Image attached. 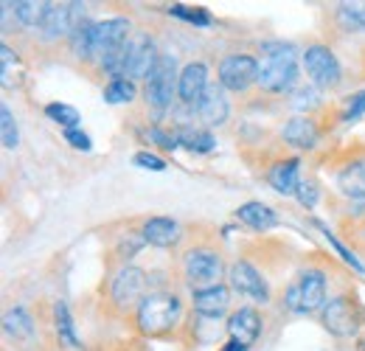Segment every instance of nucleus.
Wrapping results in <instances>:
<instances>
[{
    "instance_id": "6ab92c4d",
    "label": "nucleus",
    "mask_w": 365,
    "mask_h": 351,
    "mask_svg": "<svg viewBox=\"0 0 365 351\" xmlns=\"http://www.w3.org/2000/svg\"><path fill=\"white\" fill-rule=\"evenodd\" d=\"M270 185L281 194H295L301 180H298V161H278L273 169H270Z\"/></svg>"
},
{
    "instance_id": "7ed1b4c3",
    "label": "nucleus",
    "mask_w": 365,
    "mask_h": 351,
    "mask_svg": "<svg viewBox=\"0 0 365 351\" xmlns=\"http://www.w3.org/2000/svg\"><path fill=\"white\" fill-rule=\"evenodd\" d=\"M178 85H180V76H178V65H175V59L166 56V54H160L158 62H155V68H152L149 76H146V85H143L146 101H149L152 107H158V110L169 107Z\"/></svg>"
},
{
    "instance_id": "b1692460",
    "label": "nucleus",
    "mask_w": 365,
    "mask_h": 351,
    "mask_svg": "<svg viewBox=\"0 0 365 351\" xmlns=\"http://www.w3.org/2000/svg\"><path fill=\"white\" fill-rule=\"evenodd\" d=\"M53 315H56V332H59V340H62L65 346L76 349L79 340H76V335H73V320H71V315H68V307H65V304H56V307H53Z\"/></svg>"
},
{
    "instance_id": "473e14b6",
    "label": "nucleus",
    "mask_w": 365,
    "mask_h": 351,
    "mask_svg": "<svg viewBox=\"0 0 365 351\" xmlns=\"http://www.w3.org/2000/svg\"><path fill=\"white\" fill-rule=\"evenodd\" d=\"M65 141H68L73 149H85V152L91 149V138L79 130H65Z\"/></svg>"
},
{
    "instance_id": "e433bc0d",
    "label": "nucleus",
    "mask_w": 365,
    "mask_h": 351,
    "mask_svg": "<svg viewBox=\"0 0 365 351\" xmlns=\"http://www.w3.org/2000/svg\"><path fill=\"white\" fill-rule=\"evenodd\" d=\"M225 351H245V346H239V343H236V340H233V343H230L228 349Z\"/></svg>"
},
{
    "instance_id": "6e6552de",
    "label": "nucleus",
    "mask_w": 365,
    "mask_h": 351,
    "mask_svg": "<svg viewBox=\"0 0 365 351\" xmlns=\"http://www.w3.org/2000/svg\"><path fill=\"white\" fill-rule=\"evenodd\" d=\"M158 56H155V43L146 34H133L130 43L124 45V79H138V76H149V71L155 68Z\"/></svg>"
},
{
    "instance_id": "1a4fd4ad",
    "label": "nucleus",
    "mask_w": 365,
    "mask_h": 351,
    "mask_svg": "<svg viewBox=\"0 0 365 351\" xmlns=\"http://www.w3.org/2000/svg\"><path fill=\"white\" fill-rule=\"evenodd\" d=\"M130 34V20H121V17H113V20H104V23H96L93 26V56L104 59L115 51H121Z\"/></svg>"
},
{
    "instance_id": "a878e982",
    "label": "nucleus",
    "mask_w": 365,
    "mask_h": 351,
    "mask_svg": "<svg viewBox=\"0 0 365 351\" xmlns=\"http://www.w3.org/2000/svg\"><path fill=\"white\" fill-rule=\"evenodd\" d=\"M340 20H343L349 29H365V0L340 3Z\"/></svg>"
},
{
    "instance_id": "dca6fc26",
    "label": "nucleus",
    "mask_w": 365,
    "mask_h": 351,
    "mask_svg": "<svg viewBox=\"0 0 365 351\" xmlns=\"http://www.w3.org/2000/svg\"><path fill=\"white\" fill-rule=\"evenodd\" d=\"M143 239L155 248H172L180 239V225L169 217H155L143 225Z\"/></svg>"
},
{
    "instance_id": "7c9ffc66",
    "label": "nucleus",
    "mask_w": 365,
    "mask_h": 351,
    "mask_svg": "<svg viewBox=\"0 0 365 351\" xmlns=\"http://www.w3.org/2000/svg\"><path fill=\"white\" fill-rule=\"evenodd\" d=\"M133 161H135V166H140V169H152V172H163L166 169V163L158 155H149V152H138Z\"/></svg>"
},
{
    "instance_id": "f3484780",
    "label": "nucleus",
    "mask_w": 365,
    "mask_h": 351,
    "mask_svg": "<svg viewBox=\"0 0 365 351\" xmlns=\"http://www.w3.org/2000/svg\"><path fill=\"white\" fill-rule=\"evenodd\" d=\"M230 304V295L225 287H211V290H197L194 292V309L205 317H217L222 315Z\"/></svg>"
},
{
    "instance_id": "c85d7f7f",
    "label": "nucleus",
    "mask_w": 365,
    "mask_h": 351,
    "mask_svg": "<svg viewBox=\"0 0 365 351\" xmlns=\"http://www.w3.org/2000/svg\"><path fill=\"white\" fill-rule=\"evenodd\" d=\"M0 130H3V146L14 149V146H17V141H20V132H17L14 116H11V110H9L6 104L0 107Z\"/></svg>"
},
{
    "instance_id": "bb28decb",
    "label": "nucleus",
    "mask_w": 365,
    "mask_h": 351,
    "mask_svg": "<svg viewBox=\"0 0 365 351\" xmlns=\"http://www.w3.org/2000/svg\"><path fill=\"white\" fill-rule=\"evenodd\" d=\"M46 116L51 121L62 124L65 130H76V124H79V113L73 107H68V104H48Z\"/></svg>"
},
{
    "instance_id": "5701e85b",
    "label": "nucleus",
    "mask_w": 365,
    "mask_h": 351,
    "mask_svg": "<svg viewBox=\"0 0 365 351\" xmlns=\"http://www.w3.org/2000/svg\"><path fill=\"white\" fill-rule=\"evenodd\" d=\"M3 326H6V332H9L14 340H26V337H31V332H34V323H31L29 312L20 307L11 309V312H6Z\"/></svg>"
},
{
    "instance_id": "72a5a7b5",
    "label": "nucleus",
    "mask_w": 365,
    "mask_h": 351,
    "mask_svg": "<svg viewBox=\"0 0 365 351\" xmlns=\"http://www.w3.org/2000/svg\"><path fill=\"white\" fill-rule=\"evenodd\" d=\"M363 113H365V90L363 93H357L354 101L349 104V110H346V121H354V118H360Z\"/></svg>"
},
{
    "instance_id": "ddd939ff",
    "label": "nucleus",
    "mask_w": 365,
    "mask_h": 351,
    "mask_svg": "<svg viewBox=\"0 0 365 351\" xmlns=\"http://www.w3.org/2000/svg\"><path fill=\"white\" fill-rule=\"evenodd\" d=\"M143 287H146L143 270H138V267H124V270L115 275V281H113V298H115V304L130 307V304H135L138 298H140Z\"/></svg>"
},
{
    "instance_id": "20e7f679",
    "label": "nucleus",
    "mask_w": 365,
    "mask_h": 351,
    "mask_svg": "<svg viewBox=\"0 0 365 351\" xmlns=\"http://www.w3.org/2000/svg\"><path fill=\"white\" fill-rule=\"evenodd\" d=\"M326 301V278L318 270L301 273V278L287 290V307L295 312H315Z\"/></svg>"
},
{
    "instance_id": "4be33fe9",
    "label": "nucleus",
    "mask_w": 365,
    "mask_h": 351,
    "mask_svg": "<svg viewBox=\"0 0 365 351\" xmlns=\"http://www.w3.org/2000/svg\"><path fill=\"white\" fill-rule=\"evenodd\" d=\"M51 11V3H37V0H20L14 3V14L23 26H43Z\"/></svg>"
},
{
    "instance_id": "2f4dec72",
    "label": "nucleus",
    "mask_w": 365,
    "mask_h": 351,
    "mask_svg": "<svg viewBox=\"0 0 365 351\" xmlns=\"http://www.w3.org/2000/svg\"><path fill=\"white\" fill-rule=\"evenodd\" d=\"M295 194H298V200H301L307 208L315 205V200H318V188H315V183H301Z\"/></svg>"
},
{
    "instance_id": "2eb2a0df",
    "label": "nucleus",
    "mask_w": 365,
    "mask_h": 351,
    "mask_svg": "<svg viewBox=\"0 0 365 351\" xmlns=\"http://www.w3.org/2000/svg\"><path fill=\"white\" fill-rule=\"evenodd\" d=\"M197 113H200V118H202L208 127H220V124H225V118H228V98H225L222 88L208 85L205 96H202L200 104H197Z\"/></svg>"
},
{
    "instance_id": "4468645a",
    "label": "nucleus",
    "mask_w": 365,
    "mask_h": 351,
    "mask_svg": "<svg viewBox=\"0 0 365 351\" xmlns=\"http://www.w3.org/2000/svg\"><path fill=\"white\" fill-rule=\"evenodd\" d=\"M228 329H230V337L239 343V346H250V343H256V337H259V332H262V320H259V315H256V309L245 307L239 309V312H233V317L228 320Z\"/></svg>"
},
{
    "instance_id": "9d476101",
    "label": "nucleus",
    "mask_w": 365,
    "mask_h": 351,
    "mask_svg": "<svg viewBox=\"0 0 365 351\" xmlns=\"http://www.w3.org/2000/svg\"><path fill=\"white\" fill-rule=\"evenodd\" d=\"M220 82L222 88L228 90H245L247 85L259 82V62L253 56H245V54H236L222 59L220 65Z\"/></svg>"
},
{
    "instance_id": "39448f33",
    "label": "nucleus",
    "mask_w": 365,
    "mask_h": 351,
    "mask_svg": "<svg viewBox=\"0 0 365 351\" xmlns=\"http://www.w3.org/2000/svg\"><path fill=\"white\" fill-rule=\"evenodd\" d=\"M360 320H363V312L357 307V301H351V298H346V295L334 298L329 307L323 309V326H326L331 335H337V337H351V335H357Z\"/></svg>"
},
{
    "instance_id": "423d86ee",
    "label": "nucleus",
    "mask_w": 365,
    "mask_h": 351,
    "mask_svg": "<svg viewBox=\"0 0 365 351\" xmlns=\"http://www.w3.org/2000/svg\"><path fill=\"white\" fill-rule=\"evenodd\" d=\"M185 275H188V284L194 290H211V287H220V275H222V262L217 253L200 248V250H191L185 256Z\"/></svg>"
},
{
    "instance_id": "f704fd0d",
    "label": "nucleus",
    "mask_w": 365,
    "mask_h": 351,
    "mask_svg": "<svg viewBox=\"0 0 365 351\" xmlns=\"http://www.w3.org/2000/svg\"><path fill=\"white\" fill-rule=\"evenodd\" d=\"M175 14H180V17H185V20H191V23H200V26H208L211 23V17L205 14V11H188V9H175Z\"/></svg>"
},
{
    "instance_id": "cd10ccee",
    "label": "nucleus",
    "mask_w": 365,
    "mask_h": 351,
    "mask_svg": "<svg viewBox=\"0 0 365 351\" xmlns=\"http://www.w3.org/2000/svg\"><path fill=\"white\" fill-rule=\"evenodd\" d=\"M180 138H182V146L191 149V152H211L217 146V141L211 138V132H202V130H185Z\"/></svg>"
},
{
    "instance_id": "c9c22d12",
    "label": "nucleus",
    "mask_w": 365,
    "mask_h": 351,
    "mask_svg": "<svg viewBox=\"0 0 365 351\" xmlns=\"http://www.w3.org/2000/svg\"><path fill=\"white\" fill-rule=\"evenodd\" d=\"M0 56H3V85H9V73H11V65H17V59L11 56V48L9 45L0 48Z\"/></svg>"
},
{
    "instance_id": "c756f323",
    "label": "nucleus",
    "mask_w": 365,
    "mask_h": 351,
    "mask_svg": "<svg viewBox=\"0 0 365 351\" xmlns=\"http://www.w3.org/2000/svg\"><path fill=\"white\" fill-rule=\"evenodd\" d=\"M73 54L76 56H93V26L91 23H82L76 31H73Z\"/></svg>"
},
{
    "instance_id": "393cba45",
    "label": "nucleus",
    "mask_w": 365,
    "mask_h": 351,
    "mask_svg": "<svg viewBox=\"0 0 365 351\" xmlns=\"http://www.w3.org/2000/svg\"><path fill=\"white\" fill-rule=\"evenodd\" d=\"M104 98L110 104H124V101H133L135 98V85L130 79H113L107 90H104Z\"/></svg>"
},
{
    "instance_id": "a211bd4d",
    "label": "nucleus",
    "mask_w": 365,
    "mask_h": 351,
    "mask_svg": "<svg viewBox=\"0 0 365 351\" xmlns=\"http://www.w3.org/2000/svg\"><path fill=\"white\" fill-rule=\"evenodd\" d=\"M284 141L292 143V146H298V149H312L318 143V127H315L312 118L298 116V118H292L284 127Z\"/></svg>"
},
{
    "instance_id": "4c0bfd02",
    "label": "nucleus",
    "mask_w": 365,
    "mask_h": 351,
    "mask_svg": "<svg viewBox=\"0 0 365 351\" xmlns=\"http://www.w3.org/2000/svg\"><path fill=\"white\" fill-rule=\"evenodd\" d=\"M360 351H365V337H363V343H360Z\"/></svg>"
},
{
    "instance_id": "aec40b11",
    "label": "nucleus",
    "mask_w": 365,
    "mask_h": 351,
    "mask_svg": "<svg viewBox=\"0 0 365 351\" xmlns=\"http://www.w3.org/2000/svg\"><path fill=\"white\" fill-rule=\"evenodd\" d=\"M337 185L346 197H354V200H363L365 197V161H357L351 166H346L340 177H337Z\"/></svg>"
},
{
    "instance_id": "0eeeda50",
    "label": "nucleus",
    "mask_w": 365,
    "mask_h": 351,
    "mask_svg": "<svg viewBox=\"0 0 365 351\" xmlns=\"http://www.w3.org/2000/svg\"><path fill=\"white\" fill-rule=\"evenodd\" d=\"M304 68L318 88H334L340 82V62L326 45H309L304 54Z\"/></svg>"
},
{
    "instance_id": "f257e3e1",
    "label": "nucleus",
    "mask_w": 365,
    "mask_h": 351,
    "mask_svg": "<svg viewBox=\"0 0 365 351\" xmlns=\"http://www.w3.org/2000/svg\"><path fill=\"white\" fill-rule=\"evenodd\" d=\"M298 79V56L292 45H264L259 85L270 93H287Z\"/></svg>"
},
{
    "instance_id": "f8f14e48",
    "label": "nucleus",
    "mask_w": 365,
    "mask_h": 351,
    "mask_svg": "<svg viewBox=\"0 0 365 351\" xmlns=\"http://www.w3.org/2000/svg\"><path fill=\"white\" fill-rule=\"evenodd\" d=\"M205 90H208V71H205V65L202 62L185 65L180 73V85H178V93H180L182 101L197 107L200 98L205 96Z\"/></svg>"
},
{
    "instance_id": "412c9836",
    "label": "nucleus",
    "mask_w": 365,
    "mask_h": 351,
    "mask_svg": "<svg viewBox=\"0 0 365 351\" xmlns=\"http://www.w3.org/2000/svg\"><path fill=\"white\" fill-rule=\"evenodd\" d=\"M236 217L242 222H247L250 228H256V230H267V228H273L275 222H278V217H275L267 205H262V203H247V205H242V208L236 211Z\"/></svg>"
},
{
    "instance_id": "f03ea898",
    "label": "nucleus",
    "mask_w": 365,
    "mask_h": 351,
    "mask_svg": "<svg viewBox=\"0 0 365 351\" xmlns=\"http://www.w3.org/2000/svg\"><path fill=\"white\" fill-rule=\"evenodd\" d=\"M180 315V301L175 295H166V292H158V295H149L140 301L138 309V326L143 335H163L175 326Z\"/></svg>"
},
{
    "instance_id": "9b49d317",
    "label": "nucleus",
    "mask_w": 365,
    "mask_h": 351,
    "mask_svg": "<svg viewBox=\"0 0 365 351\" xmlns=\"http://www.w3.org/2000/svg\"><path fill=\"white\" fill-rule=\"evenodd\" d=\"M230 284H233L236 292H242V295H247V298H253V301H259V304H264V301L270 298L264 278L259 275V270H256L253 264H247V262H236L230 267Z\"/></svg>"
}]
</instances>
